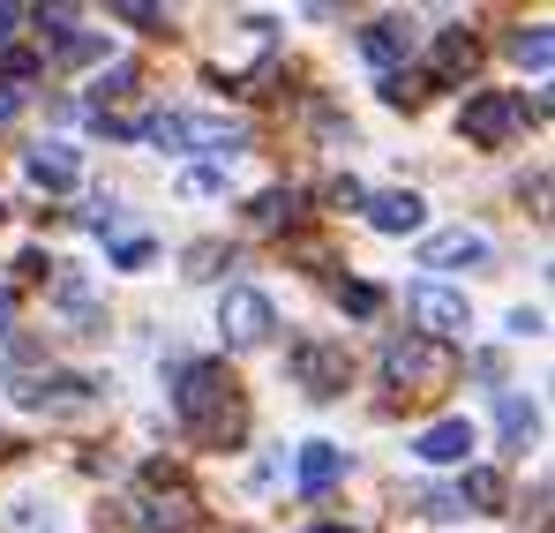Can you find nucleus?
Listing matches in <instances>:
<instances>
[{
	"label": "nucleus",
	"mask_w": 555,
	"mask_h": 533,
	"mask_svg": "<svg viewBox=\"0 0 555 533\" xmlns=\"http://www.w3.org/2000/svg\"><path fill=\"white\" fill-rule=\"evenodd\" d=\"M473 61H480L473 30H443V38H436V84H459V76H473Z\"/></svg>",
	"instance_id": "15"
},
{
	"label": "nucleus",
	"mask_w": 555,
	"mask_h": 533,
	"mask_svg": "<svg viewBox=\"0 0 555 533\" xmlns=\"http://www.w3.org/2000/svg\"><path fill=\"white\" fill-rule=\"evenodd\" d=\"M413 450H421L428 466H459L465 450H473V421H436V429H428Z\"/></svg>",
	"instance_id": "13"
},
{
	"label": "nucleus",
	"mask_w": 555,
	"mask_h": 533,
	"mask_svg": "<svg viewBox=\"0 0 555 533\" xmlns=\"http://www.w3.org/2000/svg\"><path fill=\"white\" fill-rule=\"evenodd\" d=\"M495 249H488V233H473V226H459V233H436L428 249H421V270H459V264H488Z\"/></svg>",
	"instance_id": "9"
},
{
	"label": "nucleus",
	"mask_w": 555,
	"mask_h": 533,
	"mask_svg": "<svg viewBox=\"0 0 555 533\" xmlns=\"http://www.w3.org/2000/svg\"><path fill=\"white\" fill-rule=\"evenodd\" d=\"M518 120H526V105H518L511 90H480V98H465V113H459L465 143H480V151H503Z\"/></svg>",
	"instance_id": "4"
},
{
	"label": "nucleus",
	"mask_w": 555,
	"mask_h": 533,
	"mask_svg": "<svg viewBox=\"0 0 555 533\" xmlns=\"http://www.w3.org/2000/svg\"><path fill=\"white\" fill-rule=\"evenodd\" d=\"M503 496H511V481L495 473V466H465V488H459V511H503Z\"/></svg>",
	"instance_id": "16"
},
{
	"label": "nucleus",
	"mask_w": 555,
	"mask_h": 533,
	"mask_svg": "<svg viewBox=\"0 0 555 533\" xmlns=\"http://www.w3.org/2000/svg\"><path fill=\"white\" fill-rule=\"evenodd\" d=\"M15 23H23V8H8V0H0V53L15 46Z\"/></svg>",
	"instance_id": "29"
},
{
	"label": "nucleus",
	"mask_w": 555,
	"mask_h": 533,
	"mask_svg": "<svg viewBox=\"0 0 555 533\" xmlns=\"http://www.w3.org/2000/svg\"><path fill=\"white\" fill-rule=\"evenodd\" d=\"M23 174H30V188H46V195H68V188L83 180V158H76L68 143H38V151L23 158Z\"/></svg>",
	"instance_id": "8"
},
{
	"label": "nucleus",
	"mask_w": 555,
	"mask_h": 533,
	"mask_svg": "<svg viewBox=\"0 0 555 533\" xmlns=\"http://www.w3.org/2000/svg\"><path fill=\"white\" fill-rule=\"evenodd\" d=\"M8 533H53V511H38V504H15Z\"/></svg>",
	"instance_id": "24"
},
{
	"label": "nucleus",
	"mask_w": 555,
	"mask_h": 533,
	"mask_svg": "<svg viewBox=\"0 0 555 533\" xmlns=\"http://www.w3.org/2000/svg\"><path fill=\"white\" fill-rule=\"evenodd\" d=\"M383 376H390L405 398H428V391H443V383L459 376V360H451V346H436V339H390Z\"/></svg>",
	"instance_id": "3"
},
{
	"label": "nucleus",
	"mask_w": 555,
	"mask_h": 533,
	"mask_svg": "<svg viewBox=\"0 0 555 533\" xmlns=\"http://www.w3.org/2000/svg\"><path fill=\"white\" fill-rule=\"evenodd\" d=\"M346 481V450L338 444H300V488L308 496H323V488H338Z\"/></svg>",
	"instance_id": "12"
},
{
	"label": "nucleus",
	"mask_w": 555,
	"mask_h": 533,
	"mask_svg": "<svg viewBox=\"0 0 555 533\" xmlns=\"http://www.w3.org/2000/svg\"><path fill=\"white\" fill-rule=\"evenodd\" d=\"M8 323H15V293H0V331H8Z\"/></svg>",
	"instance_id": "31"
},
{
	"label": "nucleus",
	"mask_w": 555,
	"mask_h": 533,
	"mask_svg": "<svg viewBox=\"0 0 555 533\" xmlns=\"http://www.w3.org/2000/svg\"><path fill=\"white\" fill-rule=\"evenodd\" d=\"M300 203H308L300 188H263V195L248 203V226H256V233H278V226H293V218H300Z\"/></svg>",
	"instance_id": "14"
},
{
	"label": "nucleus",
	"mask_w": 555,
	"mask_h": 533,
	"mask_svg": "<svg viewBox=\"0 0 555 533\" xmlns=\"http://www.w3.org/2000/svg\"><path fill=\"white\" fill-rule=\"evenodd\" d=\"M173 406H181V421L195 429V436H233V429H241V406H233V376H225V360H195V368H181Z\"/></svg>",
	"instance_id": "1"
},
{
	"label": "nucleus",
	"mask_w": 555,
	"mask_h": 533,
	"mask_svg": "<svg viewBox=\"0 0 555 533\" xmlns=\"http://www.w3.org/2000/svg\"><path fill=\"white\" fill-rule=\"evenodd\" d=\"M346 308H353V316H375V308H383V293H375V285H346Z\"/></svg>",
	"instance_id": "28"
},
{
	"label": "nucleus",
	"mask_w": 555,
	"mask_h": 533,
	"mask_svg": "<svg viewBox=\"0 0 555 533\" xmlns=\"http://www.w3.org/2000/svg\"><path fill=\"white\" fill-rule=\"evenodd\" d=\"M511 61L541 76V68H548V61H555V38H548V23H526V30L511 38Z\"/></svg>",
	"instance_id": "18"
},
{
	"label": "nucleus",
	"mask_w": 555,
	"mask_h": 533,
	"mask_svg": "<svg viewBox=\"0 0 555 533\" xmlns=\"http://www.w3.org/2000/svg\"><path fill=\"white\" fill-rule=\"evenodd\" d=\"M15 105H23V90H0V128L15 120Z\"/></svg>",
	"instance_id": "30"
},
{
	"label": "nucleus",
	"mask_w": 555,
	"mask_h": 533,
	"mask_svg": "<svg viewBox=\"0 0 555 533\" xmlns=\"http://www.w3.org/2000/svg\"><path fill=\"white\" fill-rule=\"evenodd\" d=\"M405 504H413L421 519H465V511H459V496H443V488H413Z\"/></svg>",
	"instance_id": "20"
},
{
	"label": "nucleus",
	"mask_w": 555,
	"mask_h": 533,
	"mask_svg": "<svg viewBox=\"0 0 555 533\" xmlns=\"http://www.w3.org/2000/svg\"><path fill=\"white\" fill-rule=\"evenodd\" d=\"M225 188V174H210V166H195V174H181V195H218Z\"/></svg>",
	"instance_id": "26"
},
{
	"label": "nucleus",
	"mask_w": 555,
	"mask_h": 533,
	"mask_svg": "<svg viewBox=\"0 0 555 533\" xmlns=\"http://www.w3.org/2000/svg\"><path fill=\"white\" fill-rule=\"evenodd\" d=\"M143 136H151L158 151H203V158L248 151V120H225V113H151Z\"/></svg>",
	"instance_id": "2"
},
{
	"label": "nucleus",
	"mask_w": 555,
	"mask_h": 533,
	"mask_svg": "<svg viewBox=\"0 0 555 533\" xmlns=\"http://www.w3.org/2000/svg\"><path fill=\"white\" fill-rule=\"evenodd\" d=\"M413 316H421V339H459L465 323H473V308H465V293H451V285H413Z\"/></svg>",
	"instance_id": "6"
},
{
	"label": "nucleus",
	"mask_w": 555,
	"mask_h": 533,
	"mask_svg": "<svg viewBox=\"0 0 555 533\" xmlns=\"http://www.w3.org/2000/svg\"><path fill=\"white\" fill-rule=\"evenodd\" d=\"M421 218H428V203H421L413 188H383V195H369V226L375 233H421Z\"/></svg>",
	"instance_id": "10"
},
{
	"label": "nucleus",
	"mask_w": 555,
	"mask_h": 533,
	"mask_svg": "<svg viewBox=\"0 0 555 533\" xmlns=\"http://www.w3.org/2000/svg\"><path fill=\"white\" fill-rule=\"evenodd\" d=\"M323 203H331V211H361L369 195H361V180H353V174H338L331 188H323Z\"/></svg>",
	"instance_id": "21"
},
{
	"label": "nucleus",
	"mask_w": 555,
	"mask_h": 533,
	"mask_svg": "<svg viewBox=\"0 0 555 533\" xmlns=\"http://www.w3.org/2000/svg\"><path fill=\"white\" fill-rule=\"evenodd\" d=\"M113 264H120V270H143V264H151V241H120V249H113Z\"/></svg>",
	"instance_id": "27"
},
{
	"label": "nucleus",
	"mask_w": 555,
	"mask_h": 533,
	"mask_svg": "<svg viewBox=\"0 0 555 533\" xmlns=\"http://www.w3.org/2000/svg\"><path fill=\"white\" fill-rule=\"evenodd\" d=\"M218 331H225V346H263L278 331V308L256 293V285H233L225 301H218Z\"/></svg>",
	"instance_id": "5"
},
{
	"label": "nucleus",
	"mask_w": 555,
	"mask_h": 533,
	"mask_svg": "<svg viewBox=\"0 0 555 533\" xmlns=\"http://www.w3.org/2000/svg\"><path fill=\"white\" fill-rule=\"evenodd\" d=\"M383 98H390V105H421V76H413V68L383 76Z\"/></svg>",
	"instance_id": "22"
},
{
	"label": "nucleus",
	"mask_w": 555,
	"mask_h": 533,
	"mask_svg": "<svg viewBox=\"0 0 555 533\" xmlns=\"http://www.w3.org/2000/svg\"><path fill=\"white\" fill-rule=\"evenodd\" d=\"M293 376H300L315 398H338V391H346V376H353V360H346V346L308 339V346H293Z\"/></svg>",
	"instance_id": "7"
},
{
	"label": "nucleus",
	"mask_w": 555,
	"mask_h": 533,
	"mask_svg": "<svg viewBox=\"0 0 555 533\" xmlns=\"http://www.w3.org/2000/svg\"><path fill=\"white\" fill-rule=\"evenodd\" d=\"M188 511H195L188 496H173V504H135V526H143V533H166V526H188Z\"/></svg>",
	"instance_id": "19"
},
{
	"label": "nucleus",
	"mask_w": 555,
	"mask_h": 533,
	"mask_svg": "<svg viewBox=\"0 0 555 533\" xmlns=\"http://www.w3.org/2000/svg\"><path fill=\"white\" fill-rule=\"evenodd\" d=\"M495 414H503V436H511V450H526L533 436H541V414H533L518 391H503V398H495Z\"/></svg>",
	"instance_id": "17"
},
{
	"label": "nucleus",
	"mask_w": 555,
	"mask_h": 533,
	"mask_svg": "<svg viewBox=\"0 0 555 533\" xmlns=\"http://www.w3.org/2000/svg\"><path fill=\"white\" fill-rule=\"evenodd\" d=\"M361 53H369L383 76H398V61H413V23H398V15H383L361 30Z\"/></svg>",
	"instance_id": "11"
},
{
	"label": "nucleus",
	"mask_w": 555,
	"mask_h": 533,
	"mask_svg": "<svg viewBox=\"0 0 555 533\" xmlns=\"http://www.w3.org/2000/svg\"><path fill=\"white\" fill-rule=\"evenodd\" d=\"M120 90H135V68H128V61H120L113 76H98V113H105V98H120Z\"/></svg>",
	"instance_id": "25"
},
{
	"label": "nucleus",
	"mask_w": 555,
	"mask_h": 533,
	"mask_svg": "<svg viewBox=\"0 0 555 533\" xmlns=\"http://www.w3.org/2000/svg\"><path fill=\"white\" fill-rule=\"evenodd\" d=\"M315 533H353V526H315Z\"/></svg>",
	"instance_id": "32"
},
{
	"label": "nucleus",
	"mask_w": 555,
	"mask_h": 533,
	"mask_svg": "<svg viewBox=\"0 0 555 533\" xmlns=\"http://www.w3.org/2000/svg\"><path fill=\"white\" fill-rule=\"evenodd\" d=\"M218 264H225V249H218V241H195V249H188V278H210Z\"/></svg>",
	"instance_id": "23"
}]
</instances>
